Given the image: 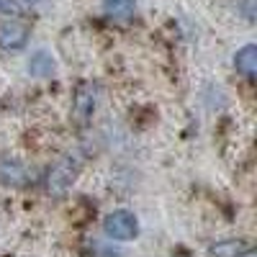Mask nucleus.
<instances>
[{
  "mask_svg": "<svg viewBox=\"0 0 257 257\" xmlns=\"http://www.w3.org/2000/svg\"><path fill=\"white\" fill-rule=\"evenodd\" d=\"M0 13H18L16 0H0Z\"/></svg>",
  "mask_w": 257,
  "mask_h": 257,
  "instance_id": "9",
  "label": "nucleus"
},
{
  "mask_svg": "<svg viewBox=\"0 0 257 257\" xmlns=\"http://www.w3.org/2000/svg\"><path fill=\"white\" fill-rule=\"evenodd\" d=\"M252 3H254V0H244V16L252 21L254 18V13H252Z\"/></svg>",
  "mask_w": 257,
  "mask_h": 257,
  "instance_id": "10",
  "label": "nucleus"
},
{
  "mask_svg": "<svg viewBox=\"0 0 257 257\" xmlns=\"http://www.w3.org/2000/svg\"><path fill=\"white\" fill-rule=\"evenodd\" d=\"M134 8H137L134 0H103L105 16L113 18V21H126V18H132V16H134Z\"/></svg>",
  "mask_w": 257,
  "mask_h": 257,
  "instance_id": "6",
  "label": "nucleus"
},
{
  "mask_svg": "<svg viewBox=\"0 0 257 257\" xmlns=\"http://www.w3.org/2000/svg\"><path fill=\"white\" fill-rule=\"evenodd\" d=\"M26 3H39V0H26Z\"/></svg>",
  "mask_w": 257,
  "mask_h": 257,
  "instance_id": "12",
  "label": "nucleus"
},
{
  "mask_svg": "<svg viewBox=\"0 0 257 257\" xmlns=\"http://www.w3.org/2000/svg\"><path fill=\"white\" fill-rule=\"evenodd\" d=\"M95 93H98V88L93 82H80L77 85L75 98H72V116L80 126L88 123L93 111H95Z\"/></svg>",
  "mask_w": 257,
  "mask_h": 257,
  "instance_id": "3",
  "label": "nucleus"
},
{
  "mask_svg": "<svg viewBox=\"0 0 257 257\" xmlns=\"http://www.w3.org/2000/svg\"><path fill=\"white\" fill-rule=\"evenodd\" d=\"M29 41V26L24 21H6L0 24V47L3 49H24Z\"/></svg>",
  "mask_w": 257,
  "mask_h": 257,
  "instance_id": "4",
  "label": "nucleus"
},
{
  "mask_svg": "<svg viewBox=\"0 0 257 257\" xmlns=\"http://www.w3.org/2000/svg\"><path fill=\"white\" fill-rule=\"evenodd\" d=\"M29 72L34 77H49L54 72V59L49 52H36L31 59H29Z\"/></svg>",
  "mask_w": 257,
  "mask_h": 257,
  "instance_id": "7",
  "label": "nucleus"
},
{
  "mask_svg": "<svg viewBox=\"0 0 257 257\" xmlns=\"http://www.w3.org/2000/svg\"><path fill=\"white\" fill-rule=\"evenodd\" d=\"M237 257H257V252H254V249H242Z\"/></svg>",
  "mask_w": 257,
  "mask_h": 257,
  "instance_id": "11",
  "label": "nucleus"
},
{
  "mask_svg": "<svg viewBox=\"0 0 257 257\" xmlns=\"http://www.w3.org/2000/svg\"><path fill=\"white\" fill-rule=\"evenodd\" d=\"M80 173V160L75 155H64L52 170H49V178H47V190L52 196H64L67 188L75 183Z\"/></svg>",
  "mask_w": 257,
  "mask_h": 257,
  "instance_id": "1",
  "label": "nucleus"
},
{
  "mask_svg": "<svg viewBox=\"0 0 257 257\" xmlns=\"http://www.w3.org/2000/svg\"><path fill=\"white\" fill-rule=\"evenodd\" d=\"M242 252V244L239 242H221L216 247H211V254L213 257H237Z\"/></svg>",
  "mask_w": 257,
  "mask_h": 257,
  "instance_id": "8",
  "label": "nucleus"
},
{
  "mask_svg": "<svg viewBox=\"0 0 257 257\" xmlns=\"http://www.w3.org/2000/svg\"><path fill=\"white\" fill-rule=\"evenodd\" d=\"M103 231L108 234L111 239H116V242H132L139 234V221H137V216L132 211L118 208V211H111L108 216H105Z\"/></svg>",
  "mask_w": 257,
  "mask_h": 257,
  "instance_id": "2",
  "label": "nucleus"
},
{
  "mask_svg": "<svg viewBox=\"0 0 257 257\" xmlns=\"http://www.w3.org/2000/svg\"><path fill=\"white\" fill-rule=\"evenodd\" d=\"M234 67H237L239 75H244L247 80H252L257 75V47L254 44H247L237 52L234 57Z\"/></svg>",
  "mask_w": 257,
  "mask_h": 257,
  "instance_id": "5",
  "label": "nucleus"
}]
</instances>
